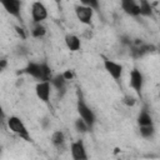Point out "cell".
Returning <instances> with one entry per match:
<instances>
[{"label":"cell","mask_w":160,"mask_h":160,"mask_svg":"<svg viewBox=\"0 0 160 160\" xmlns=\"http://www.w3.org/2000/svg\"><path fill=\"white\" fill-rule=\"evenodd\" d=\"M22 72L32 76L34 79L39 81H50V79L52 78L51 69L45 61L44 62H29L22 69Z\"/></svg>","instance_id":"obj_1"},{"label":"cell","mask_w":160,"mask_h":160,"mask_svg":"<svg viewBox=\"0 0 160 160\" xmlns=\"http://www.w3.org/2000/svg\"><path fill=\"white\" fill-rule=\"evenodd\" d=\"M74 125H75V129H76V131H79V132H82V134H84V132H88V131L90 130L89 125H88V124H86V122H85L82 119H80V118L75 120V124H74Z\"/></svg>","instance_id":"obj_18"},{"label":"cell","mask_w":160,"mask_h":160,"mask_svg":"<svg viewBox=\"0 0 160 160\" xmlns=\"http://www.w3.org/2000/svg\"><path fill=\"white\" fill-rule=\"evenodd\" d=\"M124 102L125 104H128V105H134L135 104V99L132 98V96H125V99H124Z\"/></svg>","instance_id":"obj_22"},{"label":"cell","mask_w":160,"mask_h":160,"mask_svg":"<svg viewBox=\"0 0 160 160\" xmlns=\"http://www.w3.org/2000/svg\"><path fill=\"white\" fill-rule=\"evenodd\" d=\"M51 144L55 146V148H62L64 144H65V134L61 131V130H56L52 132L51 135Z\"/></svg>","instance_id":"obj_14"},{"label":"cell","mask_w":160,"mask_h":160,"mask_svg":"<svg viewBox=\"0 0 160 160\" xmlns=\"http://www.w3.org/2000/svg\"><path fill=\"white\" fill-rule=\"evenodd\" d=\"M46 34V28L42 24H32V29H31V35L36 39H41L44 38Z\"/></svg>","instance_id":"obj_16"},{"label":"cell","mask_w":160,"mask_h":160,"mask_svg":"<svg viewBox=\"0 0 160 160\" xmlns=\"http://www.w3.org/2000/svg\"><path fill=\"white\" fill-rule=\"evenodd\" d=\"M8 66V60L6 59H0V72L4 71V69Z\"/></svg>","instance_id":"obj_24"},{"label":"cell","mask_w":160,"mask_h":160,"mask_svg":"<svg viewBox=\"0 0 160 160\" xmlns=\"http://www.w3.org/2000/svg\"><path fill=\"white\" fill-rule=\"evenodd\" d=\"M48 18V9L40 1H34L31 4V19L32 24H41Z\"/></svg>","instance_id":"obj_5"},{"label":"cell","mask_w":160,"mask_h":160,"mask_svg":"<svg viewBox=\"0 0 160 160\" xmlns=\"http://www.w3.org/2000/svg\"><path fill=\"white\" fill-rule=\"evenodd\" d=\"M0 115L5 116V112H4V109H2V106H1V104H0Z\"/></svg>","instance_id":"obj_26"},{"label":"cell","mask_w":160,"mask_h":160,"mask_svg":"<svg viewBox=\"0 0 160 160\" xmlns=\"http://www.w3.org/2000/svg\"><path fill=\"white\" fill-rule=\"evenodd\" d=\"M35 94L39 100H41L45 104L50 102V95H51V85L50 81H39L35 86Z\"/></svg>","instance_id":"obj_7"},{"label":"cell","mask_w":160,"mask_h":160,"mask_svg":"<svg viewBox=\"0 0 160 160\" xmlns=\"http://www.w3.org/2000/svg\"><path fill=\"white\" fill-rule=\"evenodd\" d=\"M140 134L142 138H151L155 134V128L154 125H149V126H141L140 128Z\"/></svg>","instance_id":"obj_19"},{"label":"cell","mask_w":160,"mask_h":160,"mask_svg":"<svg viewBox=\"0 0 160 160\" xmlns=\"http://www.w3.org/2000/svg\"><path fill=\"white\" fill-rule=\"evenodd\" d=\"M1 5L6 10L8 14L11 16L21 20V1L19 0H4L1 1Z\"/></svg>","instance_id":"obj_10"},{"label":"cell","mask_w":160,"mask_h":160,"mask_svg":"<svg viewBox=\"0 0 160 160\" xmlns=\"http://www.w3.org/2000/svg\"><path fill=\"white\" fill-rule=\"evenodd\" d=\"M131 89L140 95L141 90H142V84H144V76L141 74V71L139 69H132L130 72V81H129Z\"/></svg>","instance_id":"obj_9"},{"label":"cell","mask_w":160,"mask_h":160,"mask_svg":"<svg viewBox=\"0 0 160 160\" xmlns=\"http://www.w3.org/2000/svg\"><path fill=\"white\" fill-rule=\"evenodd\" d=\"M139 9H140V15L141 16H151L152 15V8L149 1H140L139 2Z\"/></svg>","instance_id":"obj_17"},{"label":"cell","mask_w":160,"mask_h":160,"mask_svg":"<svg viewBox=\"0 0 160 160\" xmlns=\"http://www.w3.org/2000/svg\"><path fill=\"white\" fill-rule=\"evenodd\" d=\"M4 125H5V116L0 115V128H4Z\"/></svg>","instance_id":"obj_25"},{"label":"cell","mask_w":160,"mask_h":160,"mask_svg":"<svg viewBox=\"0 0 160 160\" xmlns=\"http://www.w3.org/2000/svg\"><path fill=\"white\" fill-rule=\"evenodd\" d=\"M81 4L88 6V8H90L91 10H98L99 9V2L96 0H84Z\"/></svg>","instance_id":"obj_20"},{"label":"cell","mask_w":160,"mask_h":160,"mask_svg":"<svg viewBox=\"0 0 160 160\" xmlns=\"http://www.w3.org/2000/svg\"><path fill=\"white\" fill-rule=\"evenodd\" d=\"M138 124L139 126H149V125H154L152 124V119H151V115L146 111V110H142L139 116H138Z\"/></svg>","instance_id":"obj_15"},{"label":"cell","mask_w":160,"mask_h":160,"mask_svg":"<svg viewBox=\"0 0 160 160\" xmlns=\"http://www.w3.org/2000/svg\"><path fill=\"white\" fill-rule=\"evenodd\" d=\"M65 45L70 51H78L81 48V40L74 34H68L65 36Z\"/></svg>","instance_id":"obj_12"},{"label":"cell","mask_w":160,"mask_h":160,"mask_svg":"<svg viewBox=\"0 0 160 160\" xmlns=\"http://www.w3.org/2000/svg\"><path fill=\"white\" fill-rule=\"evenodd\" d=\"M121 9L130 16H140V9H139V4L135 2L134 0H122L121 1Z\"/></svg>","instance_id":"obj_11"},{"label":"cell","mask_w":160,"mask_h":160,"mask_svg":"<svg viewBox=\"0 0 160 160\" xmlns=\"http://www.w3.org/2000/svg\"><path fill=\"white\" fill-rule=\"evenodd\" d=\"M0 154H1V146H0Z\"/></svg>","instance_id":"obj_27"},{"label":"cell","mask_w":160,"mask_h":160,"mask_svg":"<svg viewBox=\"0 0 160 160\" xmlns=\"http://www.w3.org/2000/svg\"><path fill=\"white\" fill-rule=\"evenodd\" d=\"M15 31H16V34H18L21 39H25V38H26V34H25V31H24L22 28H20V26H15Z\"/></svg>","instance_id":"obj_21"},{"label":"cell","mask_w":160,"mask_h":160,"mask_svg":"<svg viewBox=\"0 0 160 160\" xmlns=\"http://www.w3.org/2000/svg\"><path fill=\"white\" fill-rule=\"evenodd\" d=\"M6 126H8V129L11 132H14L20 139H22L25 141H30L31 140L30 132H29L28 128L25 126V124L22 122V120L20 118H18V116H10L6 120Z\"/></svg>","instance_id":"obj_2"},{"label":"cell","mask_w":160,"mask_h":160,"mask_svg":"<svg viewBox=\"0 0 160 160\" xmlns=\"http://www.w3.org/2000/svg\"><path fill=\"white\" fill-rule=\"evenodd\" d=\"M104 68H105L106 72H108L116 82H119V81L121 80L122 70H124V68H122L121 64H119V62H116V61H114V60H110V59L104 58Z\"/></svg>","instance_id":"obj_4"},{"label":"cell","mask_w":160,"mask_h":160,"mask_svg":"<svg viewBox=\"0 0 160 160\" xmlns=\"http://www.w3.org/2000/svg\"><path fill=\"white\" fill-rule=\"evenodd\" d=\"M76 110H78L79 118L82 119L89 125V128L91 129L92 125L95 124V114L90 109V106L84 101V99H81V98L78 99V101H76Z\"/></svg>","instance_id":"obj_3"},{"label":"cell","mask_w":160,"mask_h":160,"mask_svg":"<svg viewBox=\"0 0 160 160\" xmlns=\"http://www.w3.org/2000/svg\"><path fill=\"white\" fill-rule=\"evenodd\" d=\"M50 85L54 86L58 91H64L65 85H66V80L64 79L62 74H58V75H55L50 79Z\"/></svg>","instance_id":"obj_13"},{"label":"cell","mask_w":160,"mask_h":160,"mask_svg":"<svg viewBox=\"0 0 160 160\" xmlns=\"http://www.w3.org/2000/svg\"><path fill=\"white\" fill-rule=\"evenodd\" d=\"M62 76H64V79H65L66 81H68V80H71L74 75H72V72H71L70 70H66L65 72H62Z\"/></svg>","instance_id":"obj_23"},{"label":"cell","mask_w":160,"mask_h":160,"mask_svg":"<svg viewBox=\"0 0 160 160\" xmlns=\"http://www.w3.org/2000/svg\"><path fill=\"white\" fill-rule=\"evenodd\" d=\"M75 15L78 18V20L81 22V24H85V25H89L92 20V15H94V10H91L90 8L85 6V5H78L75 8Z\"/></svg>","instance_id":"obj_8"},{"label":"cell","mask_w":160,"mask_h":160,"mask_svg":"<svg viewBox=\"0 0 160 160\" xmlns=\"http://www.w3.org/2000/svg\"><path fill=\"white\" fill-rule=\"evenodd\" d=\"M70 154L72 160H88L86 148L81 139L75 140L70 144Z\"/></svg>","instance_id":"obj_6"}]
</instances>
